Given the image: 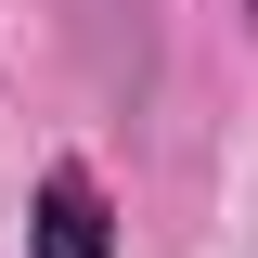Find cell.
Returning <instances> with one entry per match:
<instances>
[{"instance_id": "cell-1", "label": "cell", "mask_w": 258, "mask_h": 258, "mask_svg": "<svg viewBox=\"0 0 258 258\" xmlns=\"http://www.w3.org/2000/svg\"><path fill=\"white\" fill-rule=\"evenodd\" d=\"M39 258H116V232H103V194L78 181V168L39 194Z\"/></svg>"}, {"instance_id": "cell-2", "label": "cell", "mask_w": 258, "mask_h": 258, "mask_svg": "<svg viewBox=\"0 0 258 258\" xmlns=\"http://www.w3.org/2000/svg\"><path fill=\"white\" fill-rule=\"evenodd\" d=\"M245 13H258V0H245Z\"/></svg>"}]
</instances>
